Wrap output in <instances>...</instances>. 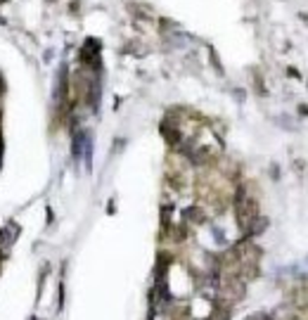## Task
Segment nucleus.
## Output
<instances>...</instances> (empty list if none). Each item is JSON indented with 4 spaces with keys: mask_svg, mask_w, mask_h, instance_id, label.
Listing matches in <instances>:
<instances>
[{
    "mask_svg": "<svg viewBox=\"0 0 308 320\" xmlns=\"http://www.w3.org/2000/svg\"><path fill=\"white\" fill-rule=\"evenodd\" d=\"M235 218L240 230H244V232H249V228L258 220V202L249 194L244 185H240L235 194Z\"/></svg>",
    "mask_w": 308,
    "mask_h": 320,
    "instance_id": "f257e3e1",
    "label": "nucleus"
}]
</instances>
